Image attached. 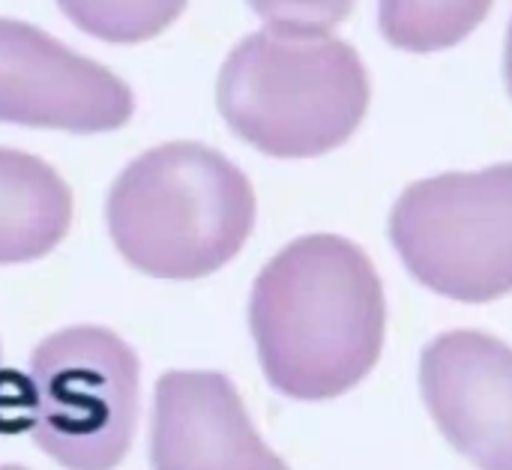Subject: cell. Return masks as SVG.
<instances>
[{
  "label": "cell",
  "mask_w": 512,
  "mask_h": 470,
  "mask_svg": "<svg viewBox=\"0 0 512 470\" xmlns=\"http://www.w3.org/2000/svg\"><path fill=\"white\" fill-rule=\"evenodd\" d=\"M384 288L366 252L336 234L288 243L258 273L249 330L267 384L300 402L354 390L384 345Z\"/></svg>",
  "instance_id": "cell-1"
},
{
  "label": "cell",
  "mask_w": 512,
  "mask_h": 470,
  "mask_svg": "<svg viewBox=\"0 0 512 470\" xmlns=\"http://www.w3.org/2000/svg\"><path fill=\"white\" fill-rule=\"evenodd\" d=\"M240 39L216 78V108L228 129L276 159H312L345 144L369 108V72L330 27L273 15Z\"/></svg>",
  "instance_id": "cell-2"
},
{
  "label": "cell",
  "mask_w": 512,
  "mask_h": 470,
  "mask_svg": "<svg viewBox=\"0 0 512 470\" xmlns=\"http://www.w3.org/2000/svg\"><path fill=\"white\" fill-rule=\"evenodd\" d=\"M255 189L219 150L168 141L135 156L111 183L105 222L120 258L153 279H204L246 246Z\"/></svg>",
  "instance_id": "cell-3"
},
{
  "label": "cell",
  "mask_w": 512,
  "mask_h": 470,
  "mask_svg": "<svg viewBox=\"0 0 512 470\" xmlns=\"http://www.w3.org/2000/svg\"><path fill=\"white\" fill-rule=\"evenodd\" d=\"M33 444L66 470H114L138 429L141 363L108 327H63L30 354Z\"/></svg>",
  "instance_id": "cell-4"
},
{
  "label": "cell",
  "mask_w": 512,
  "mask_h": 470,
  "mask_svg": "<svg viewBox=\"0 0 512 470\" xmlns=\"http://www.w3.org/2000/svg\"><path fill=\"white\" fill-rule=\"evenodd\" d=\"M390 240L414 279L462 303L512 291V162L420 180L390 216Z\"/></svg>",
  "instance_id": "cell-5"
},
{
  "label": "cell",
  "mask_w": 512,
  "mask_h": 470,
  "mask_svg": "<svg viewBox=\"0 0 512 470\" xmlns=\"http://www.w3.org/2000/svg\"><path fill=\"white\" fill-rule=\"evenodd\" d=\"M132 111L135 96L117 72L30 21L0 18V123L99 135L123 129Z\"/></svg>",
  "instance_id": "cell-6"
},
{
  "label": "cell",
  "mask_w": 512,
  "mask_h": 470,
  "mask_svg": "<svg viewBox=\"0 0 512 470\" xmlns=\"http://www.w3.org/2000/svg\"><path fill=\"white\" fill-rule=\"evenodd\" d=\"M441 435L480 470H512V348L477 330L438 336L420 363Z\"/></svg>",
  "instance_id": "cell-7"
},
{
  "label": "cell",
  "mask_w": 512,
  "mask_h": 470,
  "mask_svg": "<svg viewBox=\"0 0 512 470\" xmlns=\"http://www.w3.org/2000/svg\"><path fill=\"white\" fill-rule=\"evenodd\" d=\"M153 470H291L258 435L222 372L171 369L153 387Z\"/></svg>",
  "instance_id": "cell-8"
},
{
  "label": "cell",
  "mask_w": 512,
  "mask_h": 470,
  "mask_svg": "<svg viewBox=\"0 0 512 470\" xmlns=\"http://www.w3.org/2000/svg\"><path fill=\"white\" fill-rule=\"evenodd\" d=\"M72 216V189L45 159L0 147V267L54 252Z\"/></svg>",
  "instance_id": "cell-9"
},
{
  "label": "cell",
  "mask_w": 512,
  "mask_h": 470,
  "mask_svg": "<svg viewBox=\"0 0 512 470\" xmlns=\"http://www.w3.org/2000/svg\"><path fill=\"white\" fill-rule=\"evenodd\" d=\"M489 12V3H384V36L408 51H438L465 39Z\"/></svg>",
  "instance_id": "cell-10"
},
{
  "label": "cell",
  "mask_w": 512,
  "mask_h": 470,
  "mask_svg": "<svg viewBox=\"0 0 512 470\" xmlns=\"http://www.w3.org/2000/svg\"><path fill=\"white\" fill-rule=\"evenodd\" d=\"M60 9L90 36L132 42L156 36L183 12V3H60Z\"/></svg>",
  "instance_id": "cell-11"
},
{
  "label": "cell",
  "mask_w": 512,
  "mask_h": 470,
  "mask_svg": "<svg viewBox=\"0 0 512 470\" xmlns=\"http://www.w3.org/2000/svg\"><path fill=\"white\" fill-rule=\"evenodd\" d=\"M36 390L30 375L0 366V435L33 432Z\"/></svg>",
  "instance_id": "cell-12"
},
{
  "label": "cell",
  "mask_w": 512,
  "mask_h": 470,
  "mask_svg": "<svg viewBox=\"0 0 512 470\" xmlns=\"http://www.w3.org/2000/svg\"><path fill=\"white\" fill-rule=\"evenodd\" d=\"M504 72H507V87L512 93V24L510 33H507V54H504Z\"/></svg>",
  "instance_id": "cell-13"
},
{
  "label": "cell",
  "mask_w": 512,
  "mask_h": 470,
  "mask_svg": "<svg viewBox=\"0 0 512 470\" xmlns=\"http://www.w3.org/2000/svg\"><path fill=\"white\" fill-rule=\"evenodd\" d=\"M0 470H27V468H21V465H0Z\"/></svg>",
  "instance_id": "cell-14"
},
{
  "label": "cell",
  "mask_w": 512,
  "mask_h": 470,
  "mask_svg": "<svg viewBox=\"0 0 512 470\" xmlns=\"http://www.w3.org/2000/svg\"><path fill=\"white\" fill-rule=\"evenodd\" d=\"M0 366H3V351H0Z\"/></svg>",
  "instance_id": "cell-15"
}]
</instances>
